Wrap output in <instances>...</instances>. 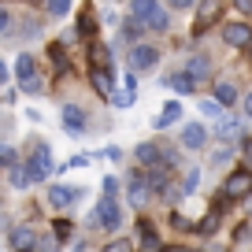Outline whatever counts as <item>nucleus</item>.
Returning a JSON list of instances; mask_svg holds the SVG:
<instances>
[{
  "label": "nucleus",
  "instance_id": "f257e3e1",
  "mask_svg": "<svg viewBox=\"0 0 252 252\" xmlns=\"http://www.w3.org/2000/svg\"><path fill=\"white\" fill-rule=\"evenodd\" d=\"M89 226H96V230H119L123 226V208H119V200L100 197V204L89 212Z\"/></svg>",
  "mask_w": 252,
  "mask_h": 252
},
{
  "label": "nucleus",
  "instance_id": "f03ea898",
  "mask_svg": "<svg viewBox=\"0 0 252 252\" xmlns=\"http://www.w3.org/2000/svg\"><path fill=\"white\" fill-rule=\"evenodd\" d=\"M30 174H33V182H45L48 174L56 171V163H52V152H48V145H33V152H30Z\"/></svg>",
  "mask_w": 252,
  "mask_h": 252
},
{
  "label": "nucleus",
  "instance_id": "7ed1b4c3",
  "mask_svg": "<svg viewBox=\"0 0 252 252\" xmlns=\"http://www.w3.org/2000/svg\"><path fill=\"white\" fill-rule=\"evenodd\" d=\"M222 15V0H204L197 8V23H193V37H200V33L208 30V26L215 23V19Z\"/></svg>",
  "mask_w": 252,
  "mask_h": 252
},
{
  "label": "nucleus",
  "instance_id": "20e7f679",
  "mask_svg": "<svg viewBox=\"0 0 252 252\" xmlns=\"http://www.w3.org/2000/svg\"><path fill=\"white\" fill-rule=\"evenodd\" d=\"M15 74H19V86H23V93H41V82H37V74H33V60H30L26 52L15 60Z\"/></svg>",
  "mask_w": 252,
  "mask_h": 252
},
{
  "label": "nucleus",
  "instance_id": "39448f33",
  "mask_svg": "<svg viewBox=\"0 0 252 252\" xmlns=\"http://www.w3.org/2000/svg\"><path fill=\"white\" fill-rule=\"evenodd\" d=\"M222 193H226V197H234V200L252 197V171H234V174L226 178V186H222Z\"/></svg>",
  "mask_w": 252,
  "mask_h": 252
},
{
  "label": "nucleus",
  "instance_id": "423d86ee",
  "mask_svg": "<svg viewBox=\"0 0 252 252\" xmlns=\"http://www.w3.org/2000/svg\"><path fill=\"white\" fill-rule=\"evenodd\" d=\"M152 193H156V189L149 186L145 174H130V189H126V197H130V204H134V208H145L152 200Z\"/></svg>",
  "mask_w": 252,
  "mask_h": 252
},
{
  "label": "nucleus",
  "instance_id": "0eeeda50",
  "mask_svg": "<svg viewBox=\"0 0 252 252\" xmlns=\"http://www.w3.org/2000/svg\"><path fill=\"white\" fill-rule=\"evenodd\" d=\"M159 63V48H152V45H134L130 48V67L134 71H152Z\"/></svg>",
  "mask_w": 252,
  "mask_h": 252
},
{
  "label": "nucleus",
  "instance_id": "6e6552de",
  "mask_svg": "<svg viewBox=\"0 0 252 252\" xmlns=\"http://www.w3.org/2000/svg\"><path fill=\"white\" fill-rule=\"evenodd\" d=\"M222 41H226L230 48H249L252 45V30L245 23H226L222 26Z\"/></svg>",
  "mask_w": 252,
  "mask_h": 252
},
{
  "label": "nucleus",
  "instance_id": "1a4fd4ad",
  "mask_svg": "<svg viewBox=\"0 0 252 252\" xmlns=\"http://www.w3.org/2000/svg\"><path fill=\"white\" fill-rule=\"evenodd\" d=\"M63 126H67L71 137H82V130H86V111H82L78 104H67V108H63Z\"/></svg>",
  "mask_w": 252,
  "mask_h": 252
},
{
  "label": "nucleus",
  "instance_id": "9d476101",
  "mask_svg": "<svg viewBox=\"0 0 252 252\" xmlns=\"http://www.w3.org/2000/svg\"><path fill=\"white\" fill-rule=\"evenodd\" d=\"M78 197H82V189H74V186H48V204L52 208H67Z\"/></svg>",
  "mask_w": 252,
  "mask_h": 252
},
{
  "label": "nucleus",
  "instance_id": "9b49d317",
  "mask_svg": "<svg viewBox=\"0 0 252 252\" xmlns=\"http://www.w3.org/2000/svg\"><path fill=\"white\" fill-rule=\"evenodd\" d=\"M33 245H37L33 226H11V249H15V252H30Z\"/></svg>",
  "mask_w": 252,
  "mask_h": 252
},
{
  "label": "nucleus",
  "instance_id": "f8f14e48",
  "mask_svg": "<svg viewBox=\"0 0 252 252\" xmlns=\"http://www.w3.org/2000/svg\"><path fill=\"white\" fill-rule=\"evenodd\" d=\"M89 78H93V89L100 96H115V86H111V67H93Z\"/></svg>",
  "mask_w": 252,
  "mask_h": 252
},
{
  "label": "nucleus",
  "instance_id": "ddd939ff",
  "mask_svg": "<svg viewBox=\"0 0 252 252\" xmlns=\"http://www.w3.org/2000/svg\"><path fill=\"white\" fill-rule=\"evenodd\" d=\"M137 159H141V167L167 163V159H163V152H159V145H152V141H141V145H137ZM167 167H171V163H167Z\"/></svg>",
  "mask_w": 252,
  "mask_h": 252
},
{
  "label": "nucleus",
  "instance_id": "4468645a",
  "mask_svg": "<svg viewBox=\"0 0 252 252\" xmlns=\"http://www.w3.org/2000/svg\"><path fill=\"white\" fill-rule=\"evenodd\" d=\"M204 141H208V134H204L200 123H189L186 130H182V145H186V149H204Z\"/></svg>",
  "mask_w": 252,
  "mask_h": 252
},
{
  "label": "nucleus",
  "instance_id": "2eb2a0df",
  "mask_svg": "<svg viewBox=\"0 0 252 252\" xmlns=\"http://www.w3.org/2000/svg\"><path fill=\"white\" fill-rule=\"evenodd\" d=\"M167 86H171L178 96H189V93H193V86H197V78H193L189 71H182V74H171V78H167Z\"/></svg>",
  "mask_w": 252,
  "mask_h": 252
},
{
  "label": "nucleus",
  "instance_id": "dca6fc26",
  "mask_svg": "<svg viewBox=\"0 0 252 252\" xmlns=\"http://www.w3.org/2000/svg\"><path fill=\"white\" fill-rule=\"evenodd\" d=\"M178 119H182V104H178V100H171V104H163V111H159V115H156V126H159V130H163V126L178 123Z\"/></svg>",
  "mask_w": 252,
  "mask_h": 252
},
{
  "label": "nucleus",
  "instance_id": "f3484780",
  "mask_svg": "<svg viewBox=\"0 0 252 252\" xmlns=\"http://www.w3.org/2000/svg\"><path fill=\"white\" fill-rule=\"evenodd\" d=\"M89 63H93V67H111V48L96 41V45L89 48Z\"/></svg>",
  "mask_w": 252,
  "mask_h": 252
},
{
  "label": "nucleus",
  "instance_id": "a211bd4d",
  "mask_svg": "<svg viewBox=\"0 0 252 252\" xmlns=\"http://www.w3.org/2000/svg\"><path fill=\"white\" fill-rule=\"evenodd\" d=\"M8 178H11V186H15V189H26V186H30V182H33V174H30V167H26V171H23V167H8Z\"/></svg>",
  "mask_w": 252,
  "mask_h": 252
},
{
  "label": "nucleus",
  "instance_id": "6ab92c4d",
  "mask_svg": "<svg viewBox=\"0 0 252 252\" xmlns=\"http://www.w3.org/2000/svg\"><path fill=\"white\" fill-rule=\"evenodd\" d=\"M215 100L234 104L237 100V86H234V82H215Z\"/></svg>",
  "mask_w": 252,
  "mask_h": 252
},
{
  "label": "nucleus",
  "instance_id": "aec40b11",
  "mask_svg": "<svg viewBox=\"0 0 252 252\" xmlns=\"http://www.w3.org/2000/svg\"><path fill=\"white\" fill-rule=\"evenodd\" d=\"M193 230H197V234H204V237H212L215 230H219V212H208V215H204V219H200Z\"/></svg>",
  "mask_w": 252,
  "mask_h": 252
},
{
  "label": "nucleus",
  "instance_id": "412c9836",
  "mask_svg": "<svg viewBox=\"0 0 252 252\" xmlns=\"http://www.w3.org/2000/svg\"><path fill=\"white\" fill-rule=\"evenodd\" d=\"M156 8H159L156 0H134V4H130V11H134V19H141V23H145V19H149V15H152V11H156Z\"/></svg>",
  "mask_w": 252,
  "mask_h": 252
},
{
  "label": "nucleus",
  "instance_id": "4be33fe9",
  "mask_svg": "<svg viewBox=\"0 0 252 252\" xmlns=\"http://www.w3.org/2000/svg\"><path fill=\"white\" fill-rule=\"evenodd\" d=\"M219 137H226V141L241 137V123L237 119H219Z\"/></svg>",
  "mask_w": 252,
  "mask_h": 252
},
{
  "label": "nucleus",
  "instance_id": "5701e85b",
  "mask_svg": "<svg viewBox=\"0 0 252 252\" xmlns=\"http://www.w3.org/2000/svg\"><path fill=\"white\" fill-rule=\"evenodd\" d=\"M186 71H189V74H193V78L200 82V78H208V71H212V67H208V60H204V56H193Z\"/></svg>",
  "mask_w": 252,
  "mask_h": 252
},
{
  "label": "nucleus",
  "instance_id": "b1692460",
  "mask_svg": "<svg viewBox=\"0 0 252 252\" xmlns=\"http://www.w3.org/2000/svg\"><path fill=\"white\" fill-rule=\"evenodd\" d=\"M145 26H152V30H167V26H171V15H167L163 8H156L149 19H145Z\"/></svg>",
  "mask_w": 252,
  "mask_h": 252
},
{
  "label": "nucleus",
  "instance_id": "393cba45",
  "mask_svg": "<svg viewBox=\"0 0 252 252\" xmlns=\"http://www.w3.org/2000/svg\"><path fill=\"white\" fill-rule=\"evenodd\" d=\"M71 226H74V222H67V219L52 222V237H56V245H63V241H71Z\"/></svg>",
  "mask_w": 252,
  "mask_h": 252
},
{
  "label": "nucleus",
  "instance_id": "a878e982",
  "mask_svg": "<svg viewBox=\"0 0 252 252\" xmlns=\"http://www.w3.org/2000/svg\"><path fill=\"white\" fill-rule=\"evenodd\" d=\"M45 8H48V15L63 19L67 11H71V0H45Z\"/></svg>",
  "mask_w": 252,
  "mask_h": 252
},
{
  "label": "nucleus",
  "instance_id": "bb28decb",
  "mask_svg": "<svg viewBox=\"0 0 252 252\" xmlns=\"http://www.w3.org/2000/svg\"><path fill=\"white\" fill-rule=\"evenodd\" d=\"M222 108H226V104H222V100H204V104H200V111H204L208 119H215V123H219V119H222Z\"/></svg>",
  "mask_w": 252,
  "mask_h": 252
},
{
  "label": "nucleus",
  "instance_id": "cd10ccee",
  "mask_svg": "<svg viewBox=\"0 0 252 252\" xmlns=\"http://www.w3.org/2000/svg\"><path fill=\"white\" fill-rule=\"evenodd\" d=\"M96 30V15L89 8H82V19H78V33H93Z\"/></svg>",
  "mask_w": 252,
  "mask_h": 252
},
{
  "label": "nucleus",
  "instance_id": "c85d7f7f",
  "mask_svg": "<svg viewBox=\"0 0 252 252\" xmlns=\"http://www.w3.org/2000/svg\"><path fill=\"white\" fill-rule=\"evenodd\" d=\"M48 56H52V63L60 67V71H67V56H63V45H52V48H48Z\"/></svg>",
  "mask_w": 252,
  "mask_h": 252
},
{
  "label": "nucleus",
  "instance_id": "c756f323",
  "mask_svg": "<svg viewBox=\"0 0 252 252\" xmlns=\"http://www.w3.org/2000/svg\"><path fill=\"white\" fill-rule=\"evenodd\" d=\"M104 252H134V241L119 237V241H108V249H104Z\"/></svg>",
  "mask_w": 252,
  "mask_h": 252
},
{
  "label": "nucleus",
  "instance_id": "7c9ffc66",
  "mask_svg": "<svg viewBox=\"0 0 252 252\" xmlns=\"http://www.w3.org/2000/svg\"><path fill=\"white\" fill-rule=\"evenodd\" d=\"M197 186H200V171H197V167H193V171L186 174V186H182V189H186V193H193V189H197Z\"/></svg>",
  "mask_w": 252,
  "mask_h": 252
},
{
  "label": "nucleus",
  "instance_id": "2f4dec72",
  "mask_svg": "<svg viewBox=\"0 0 252 252\" xmlns=\"http://www.w3.org/2000/svg\"><path fill=\"white\" fill-rule=\"evenodd\" d=\"M171 226H174V230H193V222H189L182 212H174V215H171Z\"/></svg>",
  "mask_w": 252,
  "mask_h": 252
},
{
  "label": "nucleus",
  "instance_id": "473e14b6",
  "mask_svg": "<svg viewBox=\"0 0 252 252\" xmlns=\"http://www.w3.org/2000/svg\"><path fill=\"white\" fill-rule=\"evenodd\" d=\"M182 197H186V189H178V186H167L163 189V200H171V204H174V200H182Z\"/></svg>",
  "mask_w": 252,
  "mask_h": 252
},
{
  "label": "nucleus",
  "instance_id": "72a5a7b5",
  "mask_svg": "<svg viewBox=\"0 0 252 252\" xmlns=\"http://www.w3.org/2000/svg\"><path fill=\"white\" fill-rule=\"evenodd\" d=\"M0 156H4V167H15V163H19V156H15V149H11V145H4V152H0Z\"/></svg>",
  "mask_w": 252,
  "mask_h": 252
},
{
  "label": "nucleus",
  "instance_id": "f704fd0d",
  "mask_svg": "<svg viewBox=\"0 0 252 252\" xmlns=\"http://www.w3.org/2000/svg\"><path fill=\"white\" fill-rule=\"evenodd\" d=\"M11 26H15L11 23V11H0V33H11Z\"/></svg>",
  "mask_w": 252,
  "mask_h": 252
},
{
  "label": "nucleus",
  "instance_id": "c9c22d12",
  "mask_svg": "<svg viewBox=\"0 0 252 252\" xmlns=\"http://www.w3.org/2000/svg\"><path fill=\"white\" fill-rule=\"evenodd\" d=\"M23 33H26V37H37V33H41V23H26Z\"/></svg>",
  "mask_w": 252,
  "mask_h": 252
},
{
  "label": "nucleus",
  "instance_id": "e433bc0d",
  "mask_svg": "<svg viewBox=\"0 0 252 252\" xmlns=\"http://www.w3.org/2000/svg\"><path fill=\"white\" fill-rule=\"evenodd\" d=\"M212 159H215V163H226V159H230V149H219V152H215Z\"/></svg>",
  "mask_w": 252,
  "mask_h": 252
},
{
  "label": "nucleus",
  "instance_id": "4c0bfd02",
  "mask_svg": "<svg viewBox=\"0 0 252 252\" xmlns=\"http://www.w3.org/2000/svg\"><path fill=\"white\" fill-rule=\"evenodd\" d=\"M167 4H171L174 11H182V8H189V4H193V0H167Z\"/></svg>",
  "mask_w": 252,
  "mask_h": 252
},
{
  "label": "nucleus",
  "instance_id": "58836bf2",
  "mask_svg": "<svg viewBox=\"0 0 252 252\" xmlns=\"http://www.w3.org/2000/svg\"><path fill=\"white\" fill-rule=\"evenodd\" d=\"M241 145H245V156H249V163H252V137H245Z\"/></svg>",
  "mask_w": 252,
  "mask_h": 252
},
{
  "label": "nucleus",
  "instance_id": "ea45409f",
  "mask_svg": "<svg viewBox=\"0 0 252 252\" xmlns=\"http://www.w3.org/2000/svg\"><path fill=\"white\" fill-rule=\"evenodd\" d=\"M234 4H237L241 11H252V0H234Z\"/></svg>",
  "mask_w": 252,
  "mask_h": 252
},
{
  "label": "nucleus",
  "instance_id": "a19ab883",
  "mask_svg": "<svg viewBox=\"0 0 252 252\" xmlns=\"http://www.w3.org/2000/svg\"><path fill=\"white\" fill-rule=\"evenodd\" d=\"M245 115H249V119H252V93H249V96H245Z\"/></svg>",
  "mask_w": 252,
  "mask_h": 252
}]
</instances>
